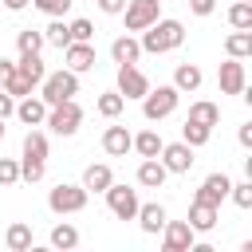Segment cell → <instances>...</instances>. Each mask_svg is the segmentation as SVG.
Returning a JSON list of instances; mask_svg holds the SVG:
<instances>
[{"instance_id": "obj_1", "label": "cell", "mask_w": 252, "mask_h": 252, "mask_svg": "<svg viewBox=\"0 0 252 252\" xmlns=\"http://www.w3.org/2000/svg\"><path fill=\"white\" fill-rule=\"evenodd\" d=\"M142 51H150V55H165V51H177L181 43H185V24L181 20H154L146 32H142Z\"/></svg>"}, {"instance_id": "obj_2", "label": "cell", "mask_w": 252, "mask_h": 252, "mask_svg": "<svg viewBox=\"0 0 252 252\" xmlns=\"http://www.w3.org/2000/svg\"><path fill=\"white\" fill-rule=\"evenodd\" d=\"M177 98H181V91H177L173 83H165V87H150V91L142 94V114H146V122H161V118H169V114L177 110Z\"/></svg>"}, {"instance_id": "obj_3", "label": "cell", "mask_w": 252, "mask_h": 252, "mask_svg": "<svg viewBox=\"0 0 252 252\" xmlns=\"http://www.w3.org/2000/svg\"><path fill=\"white\" fill-rule=\"evenodd\" d=\"M43 126H47L51 134H59V138H71V134H79V126H83V106H79L75 98L55 102V106H47Z\"/></svg>"}, {"instance_id": "obj_4", "label": "cell", "mask_w": 252, "mask_h": 252, "mask_svg": "<svg viewBox=\"0 0 252 252\" xmlns=\"http://www.w3.org/2000/svg\"><path fill=\"white\" fill-rule=\"evenodd\" d=\"M79 94V75L75 71H51V75H43V83H39V98L47 102V106H55V102H67V98H75Z\"/></svg>"}, {"instance_id": "obj_5", "label": "cell", "mask_w": 252, "mask_h": 252, "mask_svg": "<svg viewBox=\"0 0 252 252\" xmlns=\"http://www.w3.org/2000/svg\"><path fill=\"white\" fill-rule=\"evenodd\" d=\"M87 189L83 185H67V181H59L51 193H47V209L55 213V217H71V213H83L87 209Z\"/></svg>"}, {"instance_id": "obj_6", "label": "cell", "mask_w": 252, "mask_h": 252, "mask_svg": "<svg viewBox=\"0 0 252 252\" xmlns=\"http://www.w3.org/2000/svg\"><path fill=\"white\" fill-rule=\"evenodd\" d=\"M106 205H110V213L118 217V220H134L138 217V189H130V185H118V181H110L106 185Z\"/></svg>"}, {"instance_id": "obj_7", "label": "cell", "mask_w": 252, "mask_h": 252, "mask_svg": "<svg viewBox=\"0 0 252 252\" xmlns=\"http://www.w3.org/2000/svg\"><path fill=\"white\" fill-rule=\"evenodd\" d=\"M158 16H161V0H126V8H122L126 32H146Z\"/></svg>"}, {"instance_id": "obj_8", "label": "cell", "mask_w": 252, "mask_h": 252, "mask_svg": "<svg viewBox=\"0 0 252 252\" xmlns=\"http://www.w3.org/2000/svg\"><path fill=\"white\" fill-rule=\"evenodd\" d=\"M197 244V232L189 228V220H165L161 224V248L165 252H189Z\"/></svg>"}, {"instance_id": "obj_9", "label": "cell", "mask_w": 252, "mask_h": 252, "mask_svg": "<svg viewBox=\"0 0 252 252\" xmlns=\"http://www.w3.org/2000/svg\"><path fill=\"white\" fill-rule=\"evenodd\" d=\"M217 83H220V94H244L248 87V71H244V59H224L220 71H217Z\"/></svg>"}, {"instance_id": "obj_10", "label": "cell", "mask_w": 252, "mask_h": 252, "mask_svg": "<svg viewBox=\"0 0 252 252\" xmlns=\"http://www.w3.org/2000/svg\"><path fill=\"white\" fill-rule=\"evenodd\" d=\"M158 161H161L169 173H189L197 158H193V146H185V142H165L161 154H158Z\"/></svg>"}, {"instance_id": "obj_11", "label": "cell", "mask_w": 252, "mask_h": 252, "mask_svg": "<svg viewBox=\"0 0 252 252\" xmlns=\"http://www.w3.org/2000/svg\"><path fill=\"white\" fill-rule=\"evenodd\" d=\"M150 91V79L138 71V63H118V94L122 98H142Z\"/></svg>"}, {"instance_id": "obj_12", "label": "cell", "mask_w": 252, "mask_h": 252, "mask_svg": "<svg viewBox=\"0 0 252 252\" xmlns=\"http://www.w3.org/2000/svg\"><path fill=\"white\" fill-rule=\"evenodd\" d=\"M228 189H232V177H228V173H209V177L201 181V189H197V201L220 209V201L228 197Z\"/></svg>"}, {"instance_id": "obj_13", "label": "cell", "mask_w": 252, "mask_h": 252, "mask_svg": "<svg viewBox=\"0 0 252 252\" xmlns=\"http://www.w3.org/2000/svg\"><path fill=\"white\" fill-rule=\"evenodd\" d=\"M63 59H67V71L83 75V71H91V67H94V47H91V43H83V39H71V43L63 47Z\"/></svg>"}, {"instance_id": "obj_14", "label": "cell", "mask_w": 252, "mask_h": 252, "mask_svg": "<svg viewBox=\"0 0 252 252\" xmlns=\"http://www.w3.org/2000/svg\"><path fill=\"white\" fill-rule=\"evenodd\" d=\"M185 220H189V228H193V232H213V228H217V220H220V209H217V205H205V201H197V197H193V205H189V217H185Z\"/></svg>"}, {"instance_id": "obj_15", "label": "cell", "mask_w": 252, "mask_h": 252, "mask_svg": "<svg viewBox=\"0 0 252 252\" xmlns=\"http://www.w3.org/2000/svg\"><path fill=\"white\" fill-rule=\"evenodd\" d=\"M130 146H134V134H130L126 126H106V130H102V150H106L110 158H126Z\"/></svg>"}, {"instance_id": "obj_16", "label": "cell", "mask_w": 252, "mask_h": 252, "mask_svg": "<svg viewBox=\"0 0 252 252\" xmlns=\"http://www.w3.org/2000/svg\"><path fill=\"white\" fill-rule=\"evenodd\" d=\"M16 118H20L24 126H43V118H47V102L35 98V94H24V98L16 102Z\"/></svg>"}, {"instance_id": "obj_17", "label": "cell", "mask_w": 252, "mask_h": 252, "mask_svg": "<svg viewBox=\"0 0 252 252\" xmlns=\"http://www.w3.org/2000/svg\"><path fill=\"white\" fill-rule=\"evenodd\" d=\"M165 177H169V169H165L158 158H142V165H138V185H142V189H161Z\"/></svg>"}, {"instance_id": "obj_18", "label": "cell", "mask_w": 252, "mask_h": 252, "mask_svg": "<svg viewBox=\"0 0 252 252\" xmlns=\"http://www.w3.org/2000/svg\"><path fill=\"white\" fill-rule=\"evenodd\" d=\"M110 181H114V173H110L106 161H91V165L83 169V189H87V193H106Z\"/></svg>"}, {"instance_id": "obj_19", "label": "cell", "mask_w": 252, "mask_h": 252, "mask_svg": "<svg viewBox=\"0 0 252 252\" xmlns=\"http://www.w3.org/2000/svg\"><path fill=\"white\" fill-rule=\"evenodd\" d=\"M138 224H142V232H161V224L169 220V213H165V205H158V201H150V205H138V217H134Z\"/></svg>"}, {"instance_id": "obj_20", "label": "cell", "mask_w": 252, "mask_h": 252, "mask_svg": "<svg viewBox=\"0 0 252 252\" xmlns=\"http://www.w3.org/2000/svg\"><path fill=\"white\" fill-rule=\"evenodd\" d=\"M110 59H114V63H138V59H142V43H138L134 35H118V39L110 43Z\"/></svg>"}, {"instance_id": "obj_21", "label": "cell", "mask_w": 252, "mask_h": 252, "mask_svg": "<svg viewBox=\"0 0 252 252\" xmlns=\"http://www.w3.org/2000/svg\"><path fill=\"white\" fill-rule=\"evenodd\" d=\"M16 75H20V79H28L32 87H39V83H43V75H47V67H43V59H39V55H20V59H16Z\"/></svg>"}, {"instance_id": "obj_22", "label": "cell", "mask_w": 252, "mask_h": 252, "mask_svg": "<svg viewBox=\"0 0 252 252\" xmlns=\"http://www.w3.org/2000/svg\"><path fill=\"white\" fill-rule=\"evenodd\" d=\"M201 79H205V75H201L197 63H177V71H173V87H177L181 94H185V91H197Z\"/></svg>"}, {"instance_id": "obj_23", "label": "cell", "mask_w": 252, "mask_h": 252, "mask_svg": "<svg viewBox=\"0 0 252 252\" xmlns=\"http://www.w3.org/2000/svg\"><path fill=\"white\" fill-rule=\"evenodd\" d=\"M161 146H165V142H161L158 130H142V134H134V146H130V150H138V158H158Z\"/></svg>"}, {"instance_id": "obj_24", "label": "cell", "mask_w": 252, "mask_h": 252, "mask_svg": "<svg viewBox=\"0 0 252 252\" xmlns=\"http://www.w3.org/2000/svg\"><path fill=\"white\" fill-rule=\"evenodd\" d=\"M20 150H24V158H35V161H47V134L32 126V130L24 134V146H20Z\"/></svg>"}, {"instance_id": "obj_25", "label": "cell", "mask_w": 252, "mask_h": 252, "mask_svg": "<svg viewBox=\"0 0 252 252\" xmlns=\"http://www.w3.org/2000/svg\"><path fill=\"white\" fill-rule=\"evenodd\" d=\"M4 244H8L12 252H28V248H32V224H24V220L8 224V232H4Z\"/></svg>"}, {"instance_id": "obj_26", "label": "cell", "mask_w": 252, "mask_h": 252, "mask_svg": "<svg viewBox=\"0 0 252 252\" xmlns=\"http://www.w3.org/2000/svg\"><path fill=\"white\" fill-rule=\"evenodd\" d=\"M224 51H228L232 59H248V55H252V32H240V28H232V35L224 39Z\"/></svg>"}, {"instance_id": "obj_27", "label": "cell", "mask_w": 252, "mask_h": 252, "mask_svg": "<svg viewBox=\"0 0 252 252\" xmlns=\"http://www.w3.org/2000/svg\"><path fill=\"white\" fill-rule=\"evenodd\" d=\"M189 118L201 122V126H217V122H220V106L209 102V98H197V102L189 106Z\"/></svg>"}, {"instance_id": "obj_28", "label": "cell", "mask_w": 252, "mask_h": 252, "mask_svg": "<svg viewBox=\"0 0 252 252\" xmlns=\"http://www.w3.org/2000/svg\"><path fill=\"white\" fill-rule=\"evenodd\" d=\"M43 43H51V47H67L71 43V32H67V24H63V16H51V24L43 28Z\"/></svg>"}, {"instance_id": "obj_29", "label": "cell", "mask_w": 252, "mask_h": 252, "mask_svg": "<svg viewBox=\"0 0 252 252\" xmlns=\"http://www.w3.org/2000/svg\"><path fill=\"white\" fill-rule=\"evenodd\" d=\"M209 138H213V126H201V122L185 118V126H181V142H185V146H193V150H197V146H205Z\"/></svg>"}, {"instance_id": "obj_30", "label": "cell", "mask_w": 252, "mask_h": 252, "mask_svg": "<svg viewBox=\"0 0 252 252\" xmlns=\"http://www.w3.org/2000/svg\"><path fill=\"white\" fill-rule=\"evenodd\" d=\"M16 51H20V55H39V51H43V32L24 28V32L16 35Z\"/></svg>"}, {"instance_id": "obj_31", "label": "cell", "mask_w": 252, "mask_h": 252, "mask_svg": "<svg viewBox=\"0 0 252 252\" xmlns=\"http://www.w3.org/2000/svg\"><path fill=\"white\" fill-rule=\"evenodd\" d=\"M94 110H98L102 118H118V114L126 110V98H122L118 91H106V94H98V102H94Z\"/></svg>"}, {"instance_id": "obj_32", "label": "cell", "mask_w": 252, "mask_h": 252, "mask_svg": "<svg viewBox=\"0 0 252 252\" xmlns=\"http://www.w3.org/2000/svg\"><path fill=\"white\" fill-rule=\"evenodd\" d=\"M228 24L240 28V32H252V0H236L228 8Z\"/></svg>"}, {"instance_id": "obj_33", "label": "cell", "mask_w": 252, "mask_h": 252, "mask_svg": "<svg viewBox=\"0 0 252 252\" xmlns=\"http://www.w3.org/2000/svg\"><path fill=\"white\" fill-rule=\"evenodd\" d=\"M51 244H55V248H63V252H71V248L79 244V228H75V224H67V220H63V224H55V228H51Z\"/></svg>"}, {"instance_id": "obj_34", "label": "cell", "mask_w": 252, "mask_h": 252, "mask_svg": "<svg viewBox=\"0 0 252 252\" xmlns=\"http://www.w3.org/2000/svg\"><path fill=\"white\" fill-rule=\"evenodd\" d=\"M228 197L236 201V209H252V181H232Z\"/></svg>"}, {"instance_id": "obj_35", "label": "cell", "mask_w": 252, "mask_h": 252, "mask_svg": "<svg viewBox=\"0 0 252 252\" xmlns=\"http://www.w3.org/2000/svg\"><path fill=\"white\" fill-rule=\"evenodd\" d=\"M20 181H43V161H35V158H24L20 161Z\"/></svg>"}, {"instance_id": "obj_36", "label": "cell", "mask_w": 252, "mask_h": 252, "mask_svg": "<svg viewBox=\"0 0 252 252\" xmlns=\"http://www.w3.org/2000/svg\"><path fill=\"white\" fill-rule=\"evenodd\" d=\"M20 181V161H12V158H0V185L8 189V185H16Z\"/></svg>"}, {"instance_id": "obj_37", "label": "cell", "mask_w": 252, "mask_h": 252, "mask_svg": "<svg viewBox=\"0 0 252 252\" xmlns=\"http://www.w3.org/2000/svg\"><path fill=\"white\" fill-rule=\"evenodd\" d=\"M67 32H71V39H83V43H91V35H94V24H91V20H71V24H67Z\"/></svg>"}, {"instance_id": "obj_38", "label": "cell", "mask_w": 252, "mask_h": 252, "mask_svg": "<svg viewBox=\"0 0 252 252\" xmlns=\"http://www.w3.org/2000/svg\"><path fill=\"white\" fill-rule=\"evenodd\" d=\"M32 4H35L43 16H63V12L71 8V0H32Z\"/></svg>"}, {"instance_id": "obj_39", "label": "cell", "mask_w": 252, "mask_h": 252, "mask_svg": "<svg viewBox=\"0 0 252 252\" xmlns=\"http://www.w3.org/2000/svg\"><path fill=\"white\" fill-rule=\"evenodd\" d=\"M4 91H8V94H12V98H24V94H32V91H35V87H32V83H28V79H20V75H12V79H8V87H4Z\"/></svg>"}, {"instance_id": "obj_40", "label": "cell", "mask_w": 252, "mask_h": 252, "mask_svg": "<svg viewBox=\"0 0 252 252\" xmlns=\"http://www.w3.org/2000/svg\"><path fill=\"white\" fill-rule=\"evenodd\" d=\"M189 12L193 16H213L217 12V0H189Z\"/></svg>"}, {"instance_id": "obj_41", "label": "cell", "mask_w": 252, "mask_h": 252, "mask_svg": "<svg viewBox=\"0 0 252 252\" xmlns=\"http://www.w3.org/2000/svg\"><path fill=\"white\" fill-rule=\"evenodd\" d=\"M12 114H16V98L0 87V118H12Z\"/></svg>"}, {"instance_id": "obj_42", "label": "cell", "mask_w": 252, "mask_h": 252, "mask_svg": "<svg viewBox=\"0 0 252 252\" xmlns=\"http://www.w3.org/2000/svg\"><path fill=\"white\" fill-rule=\"evenodd\" d=\"M122 8H126V0H98V12H106V16H122Z\"/></svg>"}, {"instance_id": "obj_43", "label": "cell", "mask_w": 252, "mask_h": 252, "mask_svg": "<svg viewBox=\"0 0 252 252\" xmlns=\"http://www.w3.org/2000/svg\"><path fill=\"white\" fill-rule=\"evenodd\" d=\"M12 75H16V63H12V59H0V87H8Z\"/></svg>"}, {"instance_id": "obj_44", "label": "cell", "mask_w": 252, "mask_h": 252, "mask_svg": "<svg viewBox=\"0 0 252 252\" xmlns=\"http://www.w3.org/2000/svg\"><path fill=\"white\" fill-rule=\"evenodd\" d=\"M236 138H240V146H244V150H252V122H244V126L236 130Z\"/></svg>"}, {"instance_id": "obj_45", "label": "cell", "mask_w": 252, "mask_h": 252, "mask_svg": "<svg viewBox=\"0 0 252 252\" xmlns=\"http://www.w3.org/2000/svg\"><path fill=\"white\" fill-rule=\"evenodd\" d=\"M28 4H32V0H4V8H8V12H20V8H28Z\"/></svg>"}, {"instance_id": "obj_46", "label": "cell", "mask_w": 252, "mask_h": 252, "mask_svg": "<svg viewBox=\"0 0 252 252\" xmlns=\"http://www.w3.org/2000/svg\"><path fill=\"white\" fill-rule=\"evenodd\" d=\"M0 138H4V118H0Z\"/></svg>"}]
</instances>
